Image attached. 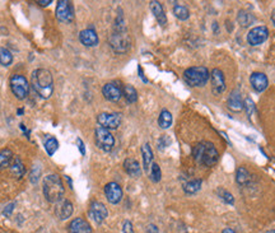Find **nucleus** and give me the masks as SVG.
Instances as JSON below:
<instances>
[{
    "label": "nucleus",
    "instance_id": "f257e3e1",
    "mask_svg": "<svg viewBox=\"0 0 275 233\" xmlns=\"http://www.w3.org/2000/svg\"><path fill=\"white\" fill-rule=\"evenodd\" d=\"M108 43L115 53L124 54L126 53L131 46V39L129 36V32L124 24V19L121 16L118 17V19L115 22L114 30L108 37Z\"/></svg>",
    "mask_w": 275,
    "mask_h": 233
},
{
    "label": "nucleus",
    "instance_id": "f03ea898",
    "mask_svg": "<svg viewBox=\"0 0 275 233\" xmlns=\"http://www.w3.org/2000/svg\"><path fill=\"white\" fill-rule=\"evenodd\" d=\"M31 84H32L35 92L41 97V98H50L54 92V80L51 73L47 69H36L32 73L31 78Z\"/></svg>",
    "mask_w": 275,
    "mask_h": 233
},
{
    "label": "nucleus",
    "instance_id": "7ed1b4c3",
    "mask_svg": "<svg viewBox=\"0 0 275 233\" xmlns=\"http://www.w3.org/2000/svg\"><path fill=\"white\" fill-rule=\"evenodd\" d=\"M193 157L197 164L203 167H212L219 159V153L216 149L213 143L201 141L193 149Z\"/></svg>",
    "mask_w": 275,
    "mask_h": 233
},
{
    "label": "nucleus",
    "instance_id": "20e7f679",
    "mask_svg": "<svg viewBox=\"0 0 275 233\" xmlns=\"http://www.w3.org/2000/svg\"><path fill=\"white\" fill-rule=\"evenodd\" d=\"M43 195L49 203H59L64 196V185L58 175H47L43 178Z\"/></svg>",
    "mask_w": 275,
    "mask_h": 233
},
{
    "label": "nucleus",
    "instance_id": "39448f33",
    "mask_svg": "<svg viewBox=\"0 0 275 233\" xmlns=\"http://www.w3.org/2000/svg\"><path fill=\"white\" fill-rule=\"evenodd\" d=\"M183 79L190 87H203L210 79V73L205 66H193L183 72Z\"/></svg>",
    "mask_w": 275,
    "mask_h": 233
},
{
    "label": "nucleus",
    "instance_id": "423d86ee",
    "mask_svg": "<svg viewBox=\"0 0 275 233\" xmlns=\"http://www.w3.org/2000/svg\"><path fill=\"white\" fill-rule=\"evenodd\" d=\"M10 89L17 98L24 99L30 93V84H28V80L23 76L14 74L10 78Z\"/></svg>",
    "mask_w": 275,
    "mask_h": 233
},
{
    "label": "nucleus",
    "instance_id": "0eeeda50",
    "mask_svg": "<svg viewBox=\"0 0 275 233\" xmlns=\"http://www.w3.org/2000/svg\"><path fill=\"white\" fill-rule=\"evenodd\" d=\"M96 144L103 152H111L115 145V138L110 130L105 128H97L95 132Z\"/></svg>",
    "mask_w": 275,
    "mask_h": 233
},
{
    "label": "nucleus",
    "instance_id": "6e6552de",
    "mask_svg": "<svg viewBox=\"0 0 275 233\" xmlns=\"http://www.w3.org/2000/svg\"><path fill=\"white\" fill-rule=\"evenodd\" d=\"M97 122L101 125V128H105L107 130L118 129L121 124V114H118V112H102L97 116Z\"/></svg>",
    "mask_w": 275,
    "mask_h": 233
},
{
    "label": "nucleus",
    "instance_id": "1a4fd4ad",
    "mask_svg": "<svg viewBox=\"0 0 275 233\" xmlns=\"http://www.w3.org/2000/svg\"><path fill=\"white\" fill-rule=\"evenodd\" d=\"M56 17L62 23H70L74 19V10H73L72 3L66 0H60L56 5Z\"/></svg>",
    "mask_w": 275,
    "mask_h": 233
},
{
    "label": "nucleus",
    "instance_id": "9d476101",
    "mask_svg": "<svg viewBox=\"0 0 275 233\" xmlns=\"http://www.w3.org/2000/svg\"><path fill=\"white\" fill-rule=\"evenodd\" d=\"M269 37V30L265 26H259L252 28L247 35V42L251 46H259L264 43Z\"/></svg>",
    "mask_w": 275,
    "mask_h": 233
},
{
    "label": "nucleus",
    "instance_id": "9b49d317",
    "mask_svg": "<svg viewBox=\"0 0 275 233\" xmlns=\"http://www.w3.org/2000/svg\"><path fill=\"white\" fill-rule=\"evenodd\" d=\"M102 95L107 101L118 102L122 97V87L118 82L106 83L102 88Z\"/></svg>",
    "mask_w": 275,
    "mask_h": 233
},
{
    "label": "nucleus",
    "instance_id": "f8f14e48",
    "mask_svg": "<svg viewBox=\"0 0 275 233\" xmlns=\"http://www.w3.org/2000/svg\"><path fill=\"white\" fill-rule=\"evenodd\" d=\"M107 215L108 212L105 204H102L101 201H92L91 207H89V217L95 223H103V220L107 218Z\"/></svg>",
    "mask_w": 275,
    "mask_h": 233
},
{
    "label": "nucleus",
    "instance_id": "ddd939ff",
    "mask_svg": "<svg viewBox=\"0 0 275 233\" xmlns=\"http://www.w3.org/2000/svg\"><path fill=\"white\" fill-rule=\"evenodd\" d=\"M210 80H212V91H213L214 95H222L224 92V89H226V80H224L222 70L218 69V68L212 70Z\"/></svg>",
    "mask_w": 275,
    "mask_h": 233
},
{
    "label": "nucleus",
    "instance_id": "4468645a",
    "mask_svg": "<svg viewBox=\"0 0 275 233\" xmlns=\"http://www.w3.org/2000/svg\"><path fill=\"white\" fill-rule=\"evenodd\" d=\"M105 195L108 203L118 204L122 199V189L118 182H108L105 186Z\"/></svg>",
    "mask_w": 275,
    "mask_h": 233
},
{
    "label": "nucleus",
    "instance_id": "2eb2a0df",
    "mask_svg": "<svg viewBox=\"0 0 275 233\" xmlns=\"http://www.w3.org/2000/svg\"><path fill=\"white\" fill-rule=\"evenodd\" d=\"M73 212H74V208H73L72 201L66 200V199H62L59 203H56L55 208V214L56 217L59 218L60 220H66L72 217Z\"/></svg>",
    "mask_w": 275,
    "mask_h": 233
},
{
    "label": "nucleus",
    "instance_id": "dca6fc26",
    "mask_svg": "<svg viewBox=\"0 0 275 233\" xmlns=\"http://www.w3.org/2000/svg\"><path fill=\"white\" fill-rule=\"evenodd\" d=\"M250 83H251L252 88L256 92H264L269 86V80L268 77L264 74V73L260 72H255L252 73L251 77H250Z\"/></svg>",
    "mask_w": 275,
    "mask_h": 233
},
{
    "label": "nucleus",
    "instance_id": "f3484780",
    "mask_svg": "<svg viewBox=\"0 0 275 233\" xmlns=\"http://www.w3.org/2000/svg\"><path fill=\"white\" fill-rule=\"evenodd\" d=\"M79 39H80V42H82L83 45L87 47L97 46L99 42L97 33H96L95 30H92V28L83 30L82 32L79 33Z\"/></svg>",
    "mask_w": 275,
    "mask_h": 233
},
{
    "label": "nucleus",
    "instance_id": "a211bd4d",
    "mask_svg": "<svg viewBox=\"0 0 275 233\" xmlns=\"http://www.w3.org/2000/svg\"><path fill=\"white\" fill-rule=\"evenodd\" d=\"M69 233H92L89 223L83 218H76L70 222L68 227Z\"/></svg>",
    "mask_w": 275,
    "mask_h": 233
},
{
    "label": "nucleus",
    "instance_id": "6ab92c4d",
    "mask_svg": "<svg viewBox=\"0 0 275 233\" xmlns=\"http://www.w3.org/2000/svg\"><path fill=\"white\" fill-rule=\"evenodd\" d=\"M227 105H228V109L232 111L238 112L243 109L242 97H241L238 89H233L232 92L229 93L228 98H227Z\"/></svg>",
    "mask_w": 275,
    "mask_h": 233
},
{
    "label": "nucleus",
    "instance_id": "aec40b11",
    "mask_svg": "<svg viewBox=\"0 0 275 233\" xmlns=\"http://www.w3.org/2000/svg\"><path fill=\"white\" fill-rule=\"evenodd\" d=\"M124 168L126 174L131 177H139L141 175V168H140V164L137 159H133V158H128V159H125L124 162Z\"/></svg>",
    "mask_w": 275,
    "mask_h": 233
},
{
    "label": "nucleus",
    "instance_id": "412c9836",
    "mask_svg": "<svg viewBox=\"0 0 275 233\" xmlns=\"http://www.w3.org/2000/svg\"><path fill=\"white\" fill-rule=\"evenodd\" d=\"M151 10L152 13L154 14V17H156L158 23H159L160 26H166V23H167V17H166L163 7L160 5L159 1H151Z\"/></svg>",
    "mask_w": 275,
    "mask_h": 233
},
{
    "label": "nucleus",
    "instance_id": "4be33fe9",
    "mask_svg": "<svg viewBox=\"0 0 275 233\" xmlns=\"http://www.w3.org/2000/svg\"><path fill=\"white\" fill-rule=\"evenodd\" d=\"M141 155H143V166H144V171L149 174L151 171L152 164H153V152H152L151 145L145 143L141 147Z\"/></svg>",
    "mask_w": 275,
    "mask_h": 233
},
{
    "label": "nucleus",
    "instance_id": "5701e85b",
    "mask_svg": "<svg viewBox=\"0 0 275 233\" xmlns=\"http://www.w3.org/2000/svg\"><path fill=\"white\" fill-rule=\"evenodd\" d=\"M10 172H12L13 176H16V177H18V178H20L23 175H24V172H26V168H24V164H23V162L20 161V158L14 157L13 162H12V164H10Z\"/></svg>",
    "mask_w": 275,
    "mask_h": 233
},
{
    "label": "nucleus",
    "instance_id": "b1692460",
    "mask_svg": "<svg viewBox=\"0 0 275 233\" xmlns=\"http://www.w3.org/2000/svg\"><path fill=\"white\" fill-rule=\"evenodd\" d=\"M13 159V152L10 151V149H3V151H0V170L5 167H10V164H12Z\"/></svg>",
    "mask_w": 275,
    "mask_h": 233
},
{
    "label": "nucleus",
    "instance_id": "393cba45",
    "mask_svg": "<svg viewBox=\"0 0 275 233\" xmlns=\"http://www.w3.org/2000/svg\"><path fill=\"white\" fill-rule=\"evenodd\" d=\"M122 96H124L128 103H134V102L138 101L137 89L133 86H130V84H126V86L122 87Z\"/></svg>",
    "mask_w": 275,
    "mask_h": 233
},
{
    "label": "nucleus",
    "instance_id": "a878e982",
    "mask_svg": "<svg viewBox=\"0 0 275 233\" xmlns=\"http://www.w3.org/2000/svg\"><path fill=\"white\" fill-rule=\"evenodd\" d=\"M158 125L162 129H168L172 125V115L168 110H162L158 117Z\"/></svg>",
    "mask_w": 275,
    "mask_h": 233
},
{
    "label": "nucleus",
    "instance_id": "bb28decb",
    "mask_svg": "<svg viewBox=\"0 0 275 233\" xmlns=\"http://www.w3.org/2000/svg\"><path fill=\"white\" fill-rule=\"evenodd\" d=\"M201 184H203V181L200 180V178H195V180H190L189 182L183 185V191L186 193V194H195L197 191L201 189Z\"/></svg>",
    "mask_w": 275,
    "mask_h": 233
},
{
    "label": "nucleus",
    "instance_id": "cd10ccee",
    "mask_svg": "<svg viewBox=\"0 0 275 233\" xmlns=\"http://www.w3.org/2000/svg\"><path fill=\"white\" fill-rule=\"evenodd\" d=\"M251 180V176H250V172L246 170L245 167H238L236 172V181L237 184L243 186V185L249 184V181Z\"/></svg>",
    "mask_w": 275,
    "mask_h": 233
},
{
    "label": "nucleus",
    "instance_id": "c85d7f7f",
    "mask_svg": "<svg viewBox=\"0 0 275 233\" xmlns=\"http://www.w3.org/2000/svg\"><path fill=\"white\" fill-rule=\"evenodd\" d=\"M58 148H59V143L56 140V138L54 136H47L45 139V149L47 152V155H51L53 157L55 155V152L58 151Z\"/></svg>",
    "mask_w": 275,
    "mask_h": 233
},
{
    "label": "nucleus",
    "instance_id": "c756f323",
    "mask_svg": "<svg viewBox=\"0 0 275 233\" xmlns=\"http://www.w3.org/2000/svg\"><path fill=\"white\" fill-rule=\"evenodd\" d=\"M13 62V55L5 47H0V65L9 66Z\"/></svg>",
    "mask_w": 275,
    "mask_h": 233
},
{
    "label": "nucleus",
    "instance_id": "7c9ffc66",
    "mask_svg": "<svg viewBox=\"0 0 275 233\" xmlns=\"http://www.w3.org/2000/svg\"><path fill=\"white\" fill-rule=\"evenodd\" d=\"M174 14L176 18H178L180 20H186L189 19V17H190V12L187 9L185 5H180V4H177L174 7Z\"/></svg>",
    "mask_w": 275,
    "mask_h": 233
},
{
    "label": "nucleus",
    "instance_id": "2f4dec72",
    "mask_svg": "<svg viewBox=\"0 0 275 233\" xmlns=\"http://www.w3.org/2000/svg\"><path fill=\"white\" fill-rule=\"evenodd\" d=\"M237 19H238V23L242 27H249L254 22V17L250 13H247V12H245V10H239Z\"/></svg>",
    "mask_w": 275,
    "mask_h": 233
},
{
    "label": "nucleus",
    "instance_id": "473e14b6",
    "mask_svg": "<svg viewBox=\"0 0 275 233\" xmlns=\"http://www.w3.org/2000/svg\"><path fill=\"white\" fill-rule=\"evenodd\" d=\"M149 177L153 182H159L160 178H162V171H160L159 166L157 163H153L151 167V171H149Z\"/></svg>",
    "mask_w": 275,
    "mask_h": 233
},
{
    "label": "nucleus",
    "instance_id": "72a5a7b5",
    "mask_svg": "<svg viewBox=\"0 0 275 233\" xmlns=\"http://www.w3.org/2000/svg\"><path fill=\"white\" fill-rule=\"evenodd\" d=\"M216 194L219 195V197L222 199L224 203L227 204H233L235 203V197H233V195L229 193V191L224 190V189H218V191H216Z\"/></svg>",
    "mask_w": 275,
    "mask_h": 233
},
{
    "label": "nucleus",
    "instance_id": "f704fd0d",
    "mask_svg": "<svg viewBox=\"0 0 275 233\" xmlns=\"http://www.w3.org/2000/svg\"><path fill=\"white\" fill-rule=\"evenodd\" d=\"M243 106H245L246 109V112H247V115L251 116L252 112L255 111V103H254V101H252L251 98H246L245 103H243Z\"/></svg>",
    "mask_w": 275,
    "mask_h": 233
},
{
    "label": "nucleus",
    "instance_id": "c9c22d12",
    "mask_svg": "<svg viewBox=\"0 0 275 233\" xmlns=\"http://www.w3.org/2000/svg\"><path fill=\"white\" fill-rule=\"evenodd\" d=\"M122 233H134V228H133V223L130 220H125L122 224Z\"/></svg>",
    "mask_w": 275,
    "mask_h": 233
},
{
    "label": "nucleus",
    "instance_id": "e433bc0d",
    "mask_svg": "<svg viewBox=\"0 0 275 233\" xmlns=\"http://www.w3.org/2000/svg\"><path fill=\"white\" fill-rule=\"evenodd\" d=\"M39 175H41V170H39V171H37L36 166H35V168L32 170V174H31V181H32L33 184H36L37 181H39Z\"/></svg>",
    "mask_w": 275,
    "mask_h": 233
},
{
    "label": "nucleus",
    "instance_id": "4c0bfd02",
    "mask_svg": "<svg viewBox=\"0 0 275 233\" xmlns=\"http://www.w3.org/2000/svg\"><path fill=\"white\" fill-rule=\"evenodd\" d=\"M170 143H171V139L168 138L167 135H163V136L159 139V149H163V148H166L168 144H170Z\"/></svg>",
    "mask_w": 275,
    "mask_h": 233
},
{
    "label": "nucleus",
    "instance_id": "58836bf2",
    "mask_svg": "<svg viewBox=\"0 0 275 233\" xmlns=\"http://www.w3.org/2000/svg\"><path fill=\"white\" fill-rule=\"evenodd\" d=\"M14 205H16V204L12 203L5 207V209H4V212H3V214L5 215V217H9L10 214H12V212H13V209H14Z\"/></svg>",
    "mask_w": 275,
    "mask_h": 233
},
{
    "label": "nucleus",
    "instance_id": "ea45409f",
    "mask_svg": "<svg viewBox=\"0 0 275 233\" xmlns=\"http://www.w3.org/2000/svg\"><path fill=\"white\" fill-rule=\"evenodd\" d=\"M77 143H78V148H79V151H80V153H82V155H85V148H84V144H83L82 139H78V140H77Z\"/></svg>",
    "mask_w": 275,
    "mask_h": 233
},
{
    "label": "nucleus",
    "instance_id": "a19ab883",
    "mask_svg": "<svg viewBox=\"0 0 275 233\" xmlns=\"http://www.w3.org/2000/svg\"><path fill=\"white\" fill-rule=\"evenodd\" d=\"M148 233H159V232H158L157 227L153 226V224H151V226L148 227Z\"/></svg>",
    "mask_w": 275,
    "mask_h": 233
},
{
    "label": "nucleus",
    "instance_id": "79ce46f5",
    "mask_svg": "<svg viewBox=\"0 0 275 233\" xmlns=\"http://www.w3.org/2000/svg\"><path fill=\"white\" fill-rule=\"evenodd\" d=\"M39 5H42V7H47V5H50L51 4V0H49V1H39Z\"/></svg>",
    "mask_w": 275,
    "mask_h": 233
},
{
    "label": "nucleus",
    "instance_id": "37998d69",
    "mask_svg": "<svg viewBox=\"0 0 275 233\" xmlns=\"http://www.w3.org/2000/svg\"><path fill=\"white\" fill-rule=\"evenodd\" d=\"M222 233H236V232H235L232 228H224V230L222 231Z\"/></svg>",
    "mask_w": 275,
    "mask_h": 233
},
{
    "label": "nucleus",
    "instance_id": "c03bdc74",
    "mask_svg": "<svg viewBox=\"0 0 275 233\" xmlns=\"http://www.w3.org/2000/svg\"><path fill=\"white\" fill-rule=\"evenodd\" d=\"M272 20H273V23H274V26H275V12L273 13V16H272Z\"/></svg>",
    "mask_w": 275,
    "mask_h": 233
},
{
    "label": "nucleus",
    "instance_id": "a18cd8bd",
    "mask_svg": "<svg viewBox=\"0 0 275 233\" xmlns=\"http://www.w3.org/2000/svg\"><path fill=\"white\" fill-rule=\"evenodd\" d=\"M266 233H275V231L274 230H270V231H268Z\"/></svg>",
    "mask_w": 275,
    "mask_h": 233
}]
</instances>
